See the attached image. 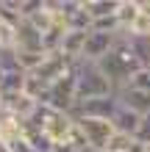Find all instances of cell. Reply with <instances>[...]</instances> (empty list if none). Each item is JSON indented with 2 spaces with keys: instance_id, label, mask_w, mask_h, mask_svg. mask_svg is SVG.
Segmentation results:
<instances>
[{
  "instance_id": "30bf717a",
  "label": "cell",
  "mask_w": 150,
  "mask_h": 152,
  "mask_svg": "<svg viewBox=\"0 0 150 152\" xmlns=\"http://www.w3.org/2000/svg\"><path fill=\"white\" fill-rule=\"evenodd\" d=\"M139 20V0H122L120 11H117V22H120V33H131L134 22Z\"/></svg>"
},
{
  "instance_id": "5bb4252c",
  "label": "cell",
  "mask_w": 150,
  "mask_h": 152,
  "mask_svg": "<svg viewBox=\"0 0 150 152\" xmlns=\"http://www.w3.org/2000/svg\"><path fill=\"white\" fill-rule=\"evenodd\" d=\"M8 147H11V152H36L33 144L25 138V133H22V136H17V138H11V141H8Z\"/></svg>"
},
{
  "instance_id": "5b68a950",
  "label": "cell",
  "mask_w": 150,
  "mask_h": 152,
  "mask_svg": "<svg viewBox=\"0 0 150 152\" xmlns=\"http://www.w3.org/2000/svg\"><path fill=\"white\" fill-rule=\"evenodd\" d=\"M120 36H122V33L89 31V36H86V47H83V58H81V61H92V64L103 61V58L114 50V44L120 42Z\"/></svg>"
},
{
  "instance_id": "2e32d148",
  "label": "cell",
  "mask_w": 150,
  "mask_h": 152,
  "mask_svg": "<svg viewBox=\"0 0 150 152\" xmlns=\"http://www.w3.org/2000/svg\"><path fill=\"white\" fill-rule=\"evenodd\" d=\"M0 152H11V147H8V141L0 138Z\"/></svg>"
},
{
  "instance_id": "8992f818",
  "label": "cell",
  "mask_w": 150,
  "mask_h": 152,
  "mask_svg": "<svg viewBox=\"0 0 150 152\" xmlns=\"http://www.w3.org/2000/svg\"><path fill=\"white\" fill-rule=\"evenodd\" d=\"M14 50L20 53H45V42H42L39 28L31 20H22L20 28L14 33Z\"/></svg>"
},
{
  "instance_id": "277c9868",
  "label": "cell",
  "mask_w": 150,
  "mask_h": 152,
  "mask_svg": "<svg viewBox=\"0 0 150 152\" xmlns=\"http://www.w3.org/2000/svg\"><path fill=\"white\" fill-rule=\"evenodd\" d=\"M120 108V100L117 94L111 97H98V100H86V102H75L72 108V119H114V113Z\"/></svg>"
},
{
  "instance_id": "3957f363",
  "label": "cell",
  "mask_w": 150,
  "mask_h": 152,
  "mask_svg": "<svg viewBox=\"0 0 150 152\" xmlns=\"http://www.w3.org/2000/svg\"><path fill=\"white\" fill-rule=\"evenodd\" d=\"M75 124H78V130H81V136L86 138L89 152H106L111 136L117 133L109 119H75Z\"/></svg>"
},
{
  "instance_id": "7a4b0ae2",
  "label": "cell",
  "mask_w": 150,
  "mask_h": 152,
  "mask_svg": "<svg viewBox=\"0 0 150 152\" xmlns=\"http://www.w3.org/2000/svg\"><path fill=\"white\" fill-rule=\"evenodd\" d=\"M111 94H117V88L111 86V80L106 77L103 69L92 61H81L78 64V102L111 97Z\"/></svg>"
},
{
  "instance_id": "9c48e42d",
  "label": "cell",
  "mask_w": 150,
  "mask_h": 152,
  "mask_svg": "<svg viewBox=\"0 0 150 152\" xmlns=\"http://www.w3.org/2000/svg\"><path fill=\"white\" fill-rule=\"evenodd\" d=\"M122 0H83V8L92 14V20H106V17H117Z\"/></svg>"
},
{
  "instance_id": "4fadbf2b",
  "label": "cell",
  "mask_w": 150,
  "mask_h": 152,
  "mask_svg": "<svg viewBox=\"0 0 150 152\" xmlns=\"http://www.w3.org/2000/svg\"><path fill=\"white\" fill-rule=\"evenodd\" d=\"M128 86H134V88H139V91H147L150 94V66H142L134 77H131Z\"/></svg>"
},
{
  "instance_id": "52a82bcc",
  "label": "cell",
  "mask_w": 150,
  "mask_h": 152,
  "mask_svg": "<svg viewBox=\"0 0 150 152\" xmlns=\"http://www.w3.org/2000/svg\"><path fill=\"white\" fill-rule=\"evenodd\" d=\"M117 100H120L122 108L134 111L136 116H142V119L150 113V94L147 91H139V88H134V86H125V88L117 91Z\"/></svg>"
},
{
  "instance_id": "7c38bea8",
  "label": "cell",
  "mask_w": 150,
  "mask_h": 152,
  "mask_svg": "<svg viewBox=\"0 0 150 152\" xmlns=\"http://www.w3.org/2000/svg\"><path fill=\"white\" fill-rule=\"evenodd\" d=\"M134 147H136V138H134V136H122V133H114L106 152H131Z\"/></svg>"
},
{
  "instance_id": "9a60e30c",
  "label": "cell",
  "mask_w": 150,
  "mask_h": 152,
  "mask_svg": "<svg viewBox=\"0 0 150 152\" xmlns=\"http://www.w3.org/2000/svg\"><path fill=\"white\" fill-rule=\"evenodd\" d=\"M136 141H139V144H145V147H150V113H147L145 119H142V124H139Z\"/></svg>"
},
{
  "instance_id": "8fae6325",
  "label": "cell",
  "mask_w": 150,
  "mask_h": 152,
  "mask_svg": "<svg viewBox=\"0 0 150 152\" xmlns=\"http://www.w3.org/2000/svg\"><path fill=\"white\" fill-rule=\"evenodd\" d=\"M128 44L134 50V56L139 58V64L150 66V36H134V33H128Z\"/></svg>"
},
{
  "instance_id": "6da1fadb",
  "label": "cell",
  "mask_w": 150,
  "mask_h": 152,
  "mask_svg": "<svg viewBox=\"0 0 150 152\" xmlns=\"http://www.w3.org/2000/svg\"><path fill=\"white\" fill-rule=\"evenodd\" d=\"M98 66L106 72V77L111 80V86L117 88V91L131 83V77L142 69V64H139V58L134 56V50H131V44H128V33H122L120 42L114 44V50L103 61H98Z\"/></svg>"
},
{
  "instance_id": "ba28073f",
  "label": "cell",
  "mask_w": 150,
  "mask_h": 152,
  "mask_svg": "<svg viewBox=\"0 0 150 152\" xmlns=\"http://www.w3.org/2000/svg\"><path fill=\"white\" fill-rule=\"evenodd\" d=\"M111 124H114V130L117 133H122V136H134L136 138V133H139V124H142V116H136L134 111H128V108H117V113H114V119H111Z\"/></svg>"
}]
</instances>
